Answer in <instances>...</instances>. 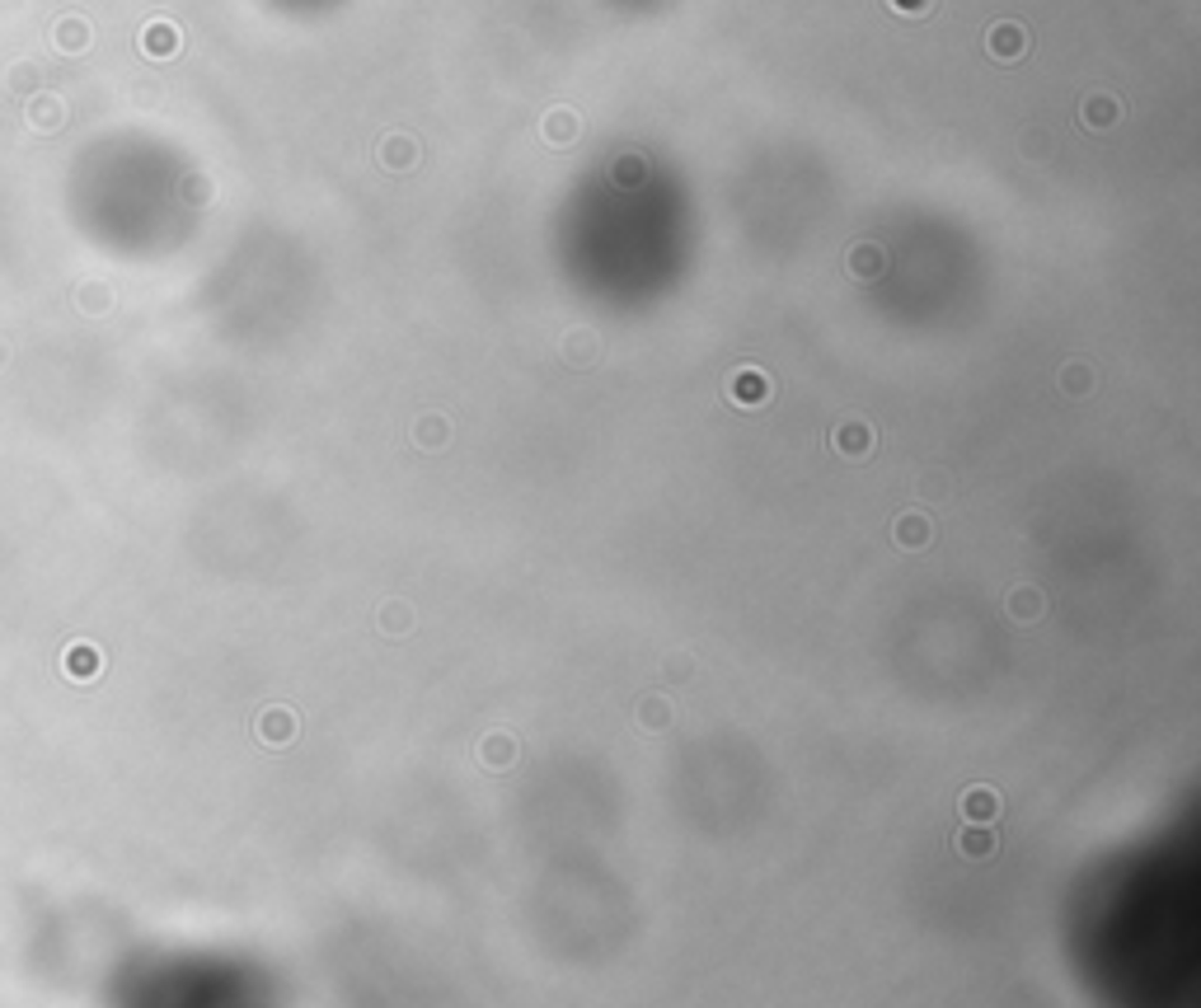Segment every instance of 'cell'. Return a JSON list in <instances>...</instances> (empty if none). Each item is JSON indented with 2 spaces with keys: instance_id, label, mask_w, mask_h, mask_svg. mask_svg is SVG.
I'll list each match as a JSON object with an SVG mask.
<instances>
[{
  "instance_id": "obj_8",
  "label": "cell",
  "mask_w": 1201,
  "mask_h": 1008,
  "mask_svg": "<svg viewBox=\"0 0 1201 1008\" xmlns=\"http://www.w3.org/2000/svg\"><path fill=\"white\" fill-rule=\"evenodd\" d=\"M963 807H966V816H971V821H990V816H995V793H990V788H981V793H966Z\"/></svg>"
},
{
  "instance_id": "obj_10",
  "label": "cell",
  "mask_w": 1201,
  "mask_h": 1008,
  "mask_svg": "<svg viewBox=\"0 0 1201 1008\" xmlns=\"http://www.w3.org/2000/svg\"><path fill=\"white\" fill-rule=\"evenodd\" d=\"M855 273H859V277H873V273H878V249H859V254H855Z\"/></svg>"
},
{
  "instance_id": "obj_7",
  "label": "cell",
  "mask_w": 1201,
  "mask_h": 1008,
  "mask_svg": "<svg viewBox=\"0 0 1201 1008\" xmlns=\"http://www.w3.org/2000/svg\"><path fill=\"white\" fill-rule=\"evenodd\" d=\"M545 136H549L554 146L558 141H573V136H578V118H573L568 108H554V113L545 118Z\"/></svg>"
},
{
  "instance_id": "obj_1",
  "label": "cell",
  "mask_w": 1201,
  "mask_h": 1008,
  "mask_svg": "<svg viewBox=\"0 0 1201 1008\" xmlns=\"http://www.w3.org/2000/svg\"><path fill=\"white\" fill-rule=\"evenodd\" d=\"M986 47H990V57L995 62H1018L1023 52H1028V28L1023 24H1014V20H1005V24H995L986 33Z\"/></svg>"
},
{
  "instance_id": "obj_5",
  "label": "cell",
  "mask_w": 1201,
  "mask_h": 1008,
  "mask_svg": "<svg viewBox=\"0 0 1201 1008\" xmlns=\"http://www.w3.org/2000/svg\"><path fill=\"white\" fill-rule=\"evenodd\" d=\"M836 446L845 455H868V446H873V431L863 428V423H845V428L836 431Z\"/></svg>"
},
{
  "instance_id": "obj_6",
  "label": "cell",
  "mask_w": 1201,
  "mask_h": 1008,
  "mask_svg": "<svg viewBox=\"0 0 1201 1008\" xmlns=\"http://www.w3.org/2000/svg\"><path fill=\"white\" fill-rule=\"evenodd\" d=\"M1079 113H1084V127L1103 131V127H1113V123H1117V99H1103V94H1098V99H1084V108H1079Z\"/></svg>"
},
{
  "instance_id": "obj_11",
  "label": "cell",
  "mask_w": 1201,
  "mask_h": 1008,
  "mask_svg": "<svg viewBox=\"0 0 1201 1008\" xmlns=\"http://www.w3.org/2000/svg\"><path fill=\"white\" fill-rule=\"evenodd\" d=\"M892 10H897V15H924L929 0H892Z\"/></svg>"
},
{
  "instance_id": "obj_9",
  "label": "cell",
  "mask_w": 1201,
  "mask_h": 1008,
  "mask_svg": "<svg viewBox=\"0 0 1201 1008\" xmlns=\"http://www.w3.org/2000/svg\"><path fill=\"white\" fill-rule=\"evenodd\" d=\"M963 849H966L971 858H986L990 849H995V844H990L986 831H966V835H963Z\"/></svg>"
},
{
  "instance_id": "obj_3",
  "label": "cell",
  "mask_w": 1201,
  "mask_h": 1008,
  "mask_svg": "<svg viewBox=\"0 0 1201 1008\" xmlns=\"http://www.w3.org/2000/svg\"><path fill=\"white\" fill-rule=\"evenodd\" d=\"M141 47H146V57H174L179 52V28L174 24H150L141 33Z\"/></svg>"
},
{
  "instance_id": "obj_4",
  "label": "cell",
  "mask_w": 1201,
  "mask_h": 1008,
  "mask_svg": "<svg viewBox=\"0 0 1201 1008\" xmlns=\"http://www.w3.org/2000/svg\"><path fill=\"white\" fill-rule=\"evenodd\" d=\"M381 160H386L390 170H408V165H418V146L408 136H399V131H390L386 141H381Z\"/></svg>"
},
{
  "instance_id": "obj_2",
  "label": "cell",
  "mask_w": 1201,
  "mask_h": 1008,
  "mask_svg": "<svg viewBox=\"0 0 1201 1008\" xmlns=\"http://www.w3.org/2000/svg\"><path fill=\"white\" fill-rule=\"evenodd\" d=\"M732 399L737 404H765L770 399V380L760 371H737L732 376Z\"/></svg>"
}]
</instances>
